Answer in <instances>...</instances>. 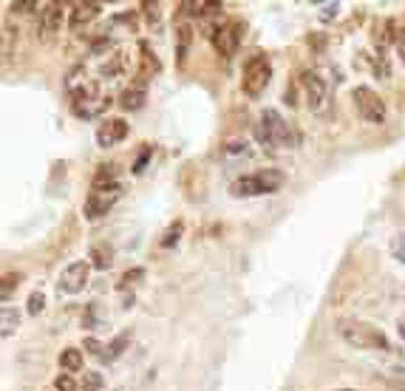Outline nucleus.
Instances as JSON below:
<instances>
[{
	"instance_id": "nucleus-39",
	"label": "nucleus",
	"mask_w": 405,
	"mask_h": 391,
	"mask_svg": "<svg viewBox=\"0 0 405 391\" xmlns=\"http://www.w3.org/2000/svg\"><path fill=\"white\" fill-rule=\"evenodd\" d=\"M399 337L405 340V323H399Z\"/></svg>"
},
{
	"instance_id": "nucleus-6",
	"label": "nucleus",
	"mask_w": 405,
	"mask_h": 391,
	"mask_svg": "<svg viewBox=\"0 0 405 391\" xmlns=\"http://www.w3.org/2000/svg\"><path fill=\"white\" fill-rule=\"evenodd\" d=\"M300 89H303V94H306V102H309L312 114H329V108H332V94H329V85L323 82L321 74L303 71V74H300Z\"/></svg>"
},
{
	"instance_id": "nucleus-7",
	"label": "nucleus",
	"mask_w": 405,
	"mask_h": 391,
	"mask_svg": "<svg viewBox=\"0 0 405 391\" xmlns=\"http://www.w3.org/2000/svg\"><path fill=\"white\" fill-rule=\"evenodd\" d=\"M351 100H354L357 114L363 116L366 122H372V125H383L385 122V102H383V97L374 89H369V85H357V89L351 91Z\"/></svg>"
},
{
	"instance_id": "nucleus-38",
	"label": "nucleus",
	"mask_w": 405,
	"mask_h": 391,
	"mask_svg": "<svg viewBox=\"0 0 405 391\" xmlns=\"http://www.w3.org/2000/svg\"><path fill=\"white\" fill-rule=\"evenodd\" d=\"M142 9L148 12V17H151V23H153V20H159V3H142Z\"/></svg>"
},
{
	"instance_id": "nucleus-5",
	"label": "nucleus",
	"mask_w": 405,
	"mask_h": 391,
	"mask_svg": "<svg viewBox=\"0 0 405 391\" xmlns=\"http://www.w3.org/2000/svg\"><path fill=\"white\" fill-rule=\"evenodd\" d=\"M119 196H122V185L119 182L116 185H94L91 196H88L85 204H82V215L88 222L102 219V215L111 213V207L119 201Z\"/></svg>"
},
{
	"instance_id": "nucleus-30",
	"label": "nucleus",
	"mask_w": 405,
	"mask_h": 391,
	"mask_svg": "<svg viewBox=\"0 0 405 391\" xmlns=\"http://www.w3.org/2000/svg\"><path fill=\"white\" fill-rule=\"evenodd\" d=\"M391 255L399 261V264H405V233H397L391 238Z\"/></svg>"
},
{
	"instance_id": "nucleus-2",
	"label": "nucleus",
	"mask_w": 405,
	"mask_h": 391,
	"mask_svg": "<svg viewBox=\"0 0 405 391\" xmlns=\"http://www.w3.org/2000/svg\"><path fill=\"white\" fill-rule=\"evenodd\" d=\"M284 187V173L275 167H263L252 176H241L233 182L230 193L236 199H252V196H263V193H278Z\"/></svg>"
},
{
	"instance_id": "nucleus-35",
	"label": "nucleus",
	"mask_w": 405,
	"mask_h": 391,
	"mask_svg": "<svg viewBox=\"0 0 405 391\" xmlns=\"http://www.w3.org/2000/svg\"><path fill=\"white\" fill-rule=\"evenodd\" d=\"M151 153H153V151H151V148L145 145V148H142V153H139V159H137V162H133V173H142V170H145V164H148Z\"/></svg>"
},
{
	"instance_id": "nucleus-29",
	"label": "nucleus",
	"mask_w": 405,
	"mask_h": 391,
	"mask_svg": "<svg viewBox=\"0 0 405 391\" xmlns=\"http://www.w3.org/2000/svg\"><path fill=\"white\" fill-rule=\"evenodd\" d=\"M82 349H88V355H94V358H100V360H105V349H108V346H102L97 337H85V340H82Z\"/></svg>"
},
{
	"instance_id": "nucleus-11",
	"label": "nucleus",
	"mask_w": 405,
	"mask_h": 391,
	"mask_svg": "<svg viewBox=\"0 0 405 391\" xmlns=\"http://www.w3.org/2000/svg\"><path fill=\"white\" fill-rule=\"evenodd\" d=\"M125 137H128V122L119 119V116H111V119H105V122L97 128V142H100V148H114V145H119Z\"/></svg>"
},
{
	"instance_id": "nucleus-36",
	"label": "nucleus",
	"mask_w": 405,
	"mask_h": 391,
	"mask_svg": "<svg viewBox=\"0 0 405 391\" xmlns=\"http://www.w3.org/2000/svg\"><path fill=\"white\" fill-rule=\"evenodd\" d=\"M394 43H397V52H399V60L405 63V26H402V29L397 31V40H394Z\"/></svg>"
},
{
	"instance_id": "nucleus-15",
	"label": "nucleus",
	"mask_w": 405,
	"mask_h": 391,
	"mask_svg": "<svg viewBox=\"0 0 405 391\" xmlns=\"http://www.w3.org/2000/svg\"><path fill=\"white\" fill-rule=\"evenodd\" d=\"M148 100V91H145V85H130V89L122 91L119 97V108L122 111H139Z\"/></svg>"
},
{
	"instance_id": "nucleus-40",
	"label": "nucleus",
	"mask_w": 405,
	"mask_h": 391,
	"mask_svg": "<svg viewBox=\"0 0 405 391\" xmlns=\"http://www.w3.org/2000/svg\"><path fill=\"white\" fill-rule=\"evenodd\" d=\"M335 391H354V388H335Z\"/></svg>"
},
{
	"instance_id": "nucleus-1",
	"label": "nucleus",
	"mask_w": 405,
	"mask_h": 391,
	"mask_svg": "<svg viewBox=\"0 0 405 391\" xmlns=\"http://www.w3.org/2000/svg\"><path fill=\"white\" fill-rule=\"evenodd\" d=\"M337 335L351 346V349H363V352H388L391 343L385 337L383 329L366 323V321H357V318H337L335 323Z\"/></svg>"
},
{
	"instance_id": "nucleus-26",
	"label": "nucleus",
	"mask_w": 405,
	"mask_h": 391,
	"mask_svg": "<svg viewBox=\"0 0 405 391\" xmlns=\"http://www.w3.org/2000/svg\"><path fill=\"white\" fill-rule=\"evenodd\" d=\"M20 281H23V275H20V273H6V275H3V284H0V298L6 300V298L12 295V289H15Z\"/></svg>"
},
{
	"instance_id": "nucleus-18",
	"label": "nucleus",
	"mask_w": 405,
	"mask_h": 391,
	"mask_svg": "<svg viewBox=\"0 0 405 391\" xmlns=\"http://www.w3.org/2000/svg\"><path fill=\"white\" fill-rule=\"evenodd\" d=\"M221 153H224V159H250L252 148L247 139H227L221 145Z\"/></svg>"
},
{
	"instance_id": "nucleus-9",
	"label": "nucleus",
	"mask_w": 405,
	"mask_h": 391,
	"mask_svg": "<svg viewBox=\"0 0 405 391\" xmlns=\"http://www.w3.org/2000/svg\"><path fill=\"white\" fill-rule=\"evenodd\" d=\"M88 275H91V261H74V264H68L60 273L57 289L63 295H77V292H82L88 286Z\"/></svg>"
},
{
	"instance_id": "nucleus-20",
	"label": "nucleus",
	"mask_w": 405,
	"mask_h": 391,
	"mask_svg": "<svg viewBox=\"0 0 405 391\" xmlns=\"http://www.w3.org/2000/svg\"><path fill=\"white\" fill-rule=\"evenodd\" d=\"M82 352L79 349H74V346H68V349H63L60 352V369L63 371H68V374H74V371H82Z\"/></svg>"
},
{
	"instance_id": "nucleus-19",
	"label": "nucleus",
	"mask_w": 405,
	"mask_h": 391,
	"mask_svg": "<svg viewBox=\"0 0 405 391\" xmlns=\"http://www.w3.org/2000/svg\"><path fill=\"white\" fill-rule=\"evenodd\" d=\"M114 264V250L108 244H94L91 247V267L94 270H111Z\"/></svg>"
},
{
	"instance_id": "nucleus-8",
	"label": "nucleus",
	"mask_w": 405,
	"mask_h": 391,
	"mask_svg": "<svg viewBox=\"0 0 405 391\" xmlns=\"http://www.w3.org/2000/svg\"><path fill=\"white\" fill-rule=\"evenodd\" d=\"M241 29H244L241 20H230V23L215 26L213 34H210L213 49H215L221 57H233V54L238 52V46H241V34H244Z\"/></svg>"
},
{
	"instance_id": "nucleus-10",
	"label": "nucleus",
	"mask_w": 405,
	"mask_h": 391,
	"mask_svg": "<svg viewBox=\"0 0 405 391\" xmlns=\"http://www.w3.org/2000/svg\"><path fill=\"white\" fill-rule=\"evenodd\" d=\"M63 15H66V6L60 3V0H54V3H43L40 20H37V40H40V43H49V40L60 31Z\"/></svg>"
},
{
	"instance_id": "nucleus-4",
	"label": "nucleus",
	"mask_w": 405,
	"mask_h": 391,
	"mask_svg": "<svg viewBox=\"0 0 405 391\" xmlns=\"http://www.w3.org/2000/svg\"><path fill=\"white\" fill-rule=\"evenodd\" d=\"M269 79H273V63H269L266 54H255L252 60H247L244 66V79H241V89L250 100H258L263 91Z\"/></svg>"
},
{
	"instance_id": "nucleus-17",
	"label": "nucleus",
	"mask_w": 405,
	"mask_h": 391,
	"mask_svg": "<svg viewBox=\"0 0 405 391\" xmlns=\"http://www.w3.org/2000/svg\"><path fill=\"white\" fill-rule=\"evenodd\" d=\"M130 337H133V332H130V329L119 332V335L108 343V349H105V360H102V363H114L116 358H122V355H125V349H128V343H130Z\"/></svg>"
},
{
	"instance_id": "nucleus-12",
	"label": "nucleus",
	"mask_w": 405,
	"mask_h": 391,
	"mask_svg": "<svg viewBox=\"0 0 405 391\" xmlns=\"http://www.w3.org/2000/svg\"><path fill=\"white\" fill-rule=\"evenodd\" d=\"M100 12H102V6L100 3H77L74 9H71V15H68V29L71 31H82L85 26H91L97 17H100Z\"/></svg>"
},
{
	"instance_id": "nucleus-22",
	"label": "nucleus",
	"mask_w": 405,
	"mask_h": 391,
	"mask_svg": "<svg viewBox=\"0 0 405 391\" xmlns=\"http://www.w3.org/2000/svg\"><path fill=\"white\" fill-rule=\"evenodd\" d=\"M125 66H128V57H125L122 52H116V54H111V60L100 68V74H102L105 79H114V77H119V74L125 71Z\"/></svg>"
},
{
	"instance_id": "nucleus-16",
	"label": "nucleus",
	"mask_w": 405,
	"mask_h": 391,
	"mask_svg": "<svg viewBox=\"0 0 405 391\" xmlns=\"http://www.w3.org/2000/svg\"><path fill=\"white\" fill-rule=\"evenodd\" d=\"M190 43H193V29H190V23H182L178 26V34H176V63L178 66H185Z\"/></svg>"
},
{
	"instance_id": "nucleus-34",
	"label": "nucleus",
	"mask_w": 405,
	"mask_h": 391,
	"mask_svg": "<svg viewBox=\"0 0 405 391\" xmlns=\"http://www.w3.org/2000/svg\"><path fill=\"white\" fill-rule=\"evenodd\" d=\"M221 3H215V0H204V3H201V15L199 17H213V15H221Z\"/></svg>"
},
{
	"instance_id": "nucleus-13",
	"label": "nucleus",
	"mask_w": 405,
	"mask_h": 391,
	"mask_svg": "<svg viewBox=\"0 0 405 391\" xmlns=\"http://www.w3.org/2000/svg\"><path fill=\"white\" fill-rule=\"evenodd\" d=\"M111 97H105V94H97V97H91V100H85V102H79V105H74L71 111H74V116H79V119H94V116H100V114H105L108 108H111Z\"/></svg>"
},
{
	"instance_id": "nucleus-32",
	"label": "nucleus",
	"mask_w": 405,
	"mask_h": 391,
	"mask_svg": "<svg viewBox=\"0 0 405 391\" xmlns=\"http://www.w3.org/2000/svg\"><path fill=\"white\" fill-rule=\"evenodd\" d=\"M12 49H15V29L6 26V29H3V60L12 57Z\"/></svg>"
},
{
	"instance_id": "nucleus-28",
	"label": "nucleus",
	"mask_w": 405,
	"mask_h": 391,
	"mask_svg": "<svg viewBox=\"0 0 405 391\" xmlns=\"http://www.w3.org/2000/svg\"><path fill=\"white\" fill-rule=\"evenodd\" d=\"M142 278H145V270H142V267H137V270H128V273L122 275V281H119V289L125 292V289H130L133 284H139Z\"/></svg>"
},
{
	"instance_id": "nucleus-24",
	"label": "nucleus",
	"mask_w": 405,
	"mask_h": 391,
	"mask_svg": "<svg viewBox=\"0 0 405 391\" xmlns=\"http://www.w3.org/2000/svg\"><path fill=\"white\" fill-rule=\"evenodd\" d=\"M182 233H185V222L178 219V222H173L167 230H165V236H162V247L165 250H170V247H176V241L182 238Z\"/></svg>"
},
{
	"instance_id": "nucleus-25",
	"label": "nucleus",
	"mask_w": 405,
	"mask_h": 391,
	"mask_svg": "<svg viewBox=\"0 0 405 391\" xmlns=\"http://www.w3.org/2000/svg\"><path fill=\"white\" fill-rule=\"evenodd\" d=\"M43 309H46V295L37 289V292H31L29 300H26V312H29V315H40Z\"/></svg>"
},
{
	"instance_id": "nucleus-41",
	"label": "nucleus",
	"mask_w": 405,
	"mask_h": 391,
	"mask_svg": "<svg viewBox=\"0 0 405 391\" xmlns=\"http://www.w3.org/2000/svg\"><path fill=\"white\" fill-rule=\"evenodd\" d=\"M114 391H125V388H114Z\"/></svg>"
},
{
	"instance_id": "nucleus-33",
	"label": "nucleus",
	"mask_w": 405,
	"mask_h": 391,
	"mask_svg": "<svg viewBox=\"0 0 405 391\" xmlns=\"http://www.w3.org/2000/svg\"><path fill=\"white\" fill-rule=\"evenodd\" d=\"M85 391H102V377L97 371H88L85 374Z\"/></svg>"
},
{
	"instance_id": "nucleus-21",
	"label": "nucleus",
	"mask_w": 405,
	"mask_h": 391,
	"mask_svg": "<svg viewBox=\"0 0 405 391\" xmlns=\"http://www.w3.org/2000/svg\"><path fill=\"white\" fill-rule=\"evenodd\" d=\"M0 335L3 337H12L15 335V329L20 326V309H12V307H3L0 309Z\"/></svg>"
},
{
	"instance_id": "nucleus-14",
	"label": "nucleus",
	"mask_w": 405,
	"mask_h": 391,
	"mask_svg": "<svg viewBox=\"0 0 405 391\" xmlns=\"http://www.w3.org/2000/svg\"><path fill=\"white\" fill-rule=\"evenodd\" d=\"M139 57H142V68H139V82L137 85H145L151 77H156L159 71H162V63L156 60V54H151V46L148 43H139Z\"/></svg>"
},
{
	"instance_id": "nucleus-37",
	"label": "nucleus",
	"mask_w": 405,
	"mask_h": 391,
	"mask_svg": "<svg viewBox=\"0 0 405 391\" xmlns=\"http://www.w3.org/2000/svg\"><path fill=\"white\" fill-rule=\"evenodd\" d=\"M337 15V3H323V9H321V20H332Z\"/></svg>"
},
{
	"instance_id": "nucleus-31",
	"label": "nucleus",
	"mask_w": 405,
	"mask_h": 391,
	"mask_svg": "<svg viewBox=\"0 0 405 391\" xmlns=\"http://www.w3.org/2000/svg\"><path fill=\"white\" fill-rule=\"evenodd\" d=\"M34 9H43L37 0H17V3H12V12H15V15H29V12H34Z\"/></svg>"
},
{
	"instance_id": "nucleus-3",
	"label": "nucleus",
	"mask_w": 405,
	"mask_h": 391,
	"mask_svg": "<svg viewBox=\"0 0 405 391\" xmlns=\"http://www.w3.org/2000/svg\"><path fill=\"white\" fill-rule=\"evenodd\" d=\"M255 130H258V139H261L266 148H292V128H289V122H286L278 111H273V108L261 111V119H258Z\"/></svg>"
},
{
	"instance_id": "nucleus-23",
	"label": "nucleus",
	"mask_w": 405,
	"mask_h": 391,
	"mask_svg": "<svg viewBox=\"0 0 405 391\" xmlns=\"http://www.w3.org/2000/svg\"><path fill=\"white\" fill-rule=\"evenodd\" d=\"M116 176H119L116 164H114V162H105V164H100L97 173H94V185H116V182H119Z\"/></svg>"
},
{
	"instance_id": "nucleus-27",
	"label": "nucleus",
	"mask_w": 405,
	"mask_h": 391,
	"mask_svg": "<svg viewBox=\"0 0 405 391\" xmlns=\"http://www.w3.org/2000/svg\"><path fill=\"white\" fill-rule=\"evenodd\" d=\"M54 391H79V385H77V380L68 371H60L54 377Z\"/></svg>"
}]
</instances>
